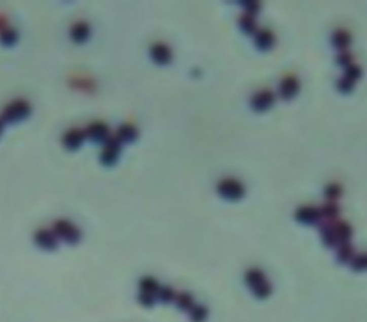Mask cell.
Masks as SVG:
<instances>
[{
  "label": "cell",
  "instance_id": "cell-1",
  "mask_svg": "<svg viewBox=\"0 0 367 322\" xmlns=\"http://www.w3.org/2000/svg\"><path fill=\"white\" fill-rule=\"evenodd\" d=\"M32 107L25 100H15L2 111V121L8 124H15L26 119L30 115Z\"/></svg>",
  "mask_w": 367,
  "mask_h": 322
},
{
  "label": "cell",
  "instance_id": "cell-2",
  "mask_svg": "<svg viewBox=\"0 0 367 322\" xmlns=\"http://www.w3.org/2000/svg\"><path fill=\"white\" fill-rule=\"evenodd\" d=\"M158 280L154 279L152 276H145L139 280V294H138V301L142 306L151 308L157 302L159 294Z\"/></svg>",
  "mask_w": 367,
  "mask_h": 322
},
{
  "label": "cell",
  "instance_id": "cell-3",
  "mask_svg": "<svg viewBox=\"0 0 367 322\" xmlns=\"http://www.w3.org/2000/svg\"><path fill=\"white\" fill-rule=\"evenodd\" d=\"M53 233L58 236V239L63 240L67 245H76L81 240V230L78 226H75L72 221L66 219H59L53 223L52 226Z\"/></svg>",
  "mask_w": 367,
  "mask_h": 322
},
{
  "label": "cell",
  "instance_id": "cell-4",
  "mask_svg": "<svg viewBox=\"0 0 367 322\" xmlns=\"http://www.w3.org/2000/svg\"><path fill=\"white\" fill-rule=\"evenodd\" d=\"M217 193L223 199H226V200L237 202V200L242 199L244 195H245V187L237 178H223L221 181H218Z\"/></svg>",
  "mask_w": 367,
  "mask_h": 322
},
{
  "label": "cell",
  "instance_id": "cell-5",
  "mask_svg": "<svg viewBox=\"0 0 367 322\" xmlns=\"http://www.w3.org/2000/svg\"><path fill=\"white\" fill-rule=\"evenodd\" d=\"M121 148H122V143L117 136H111L105 141L103 145V150L100 153V163L103 166H114L119 158V154H121Z\"/></svg>",
  "mask_w": 367,
  "mask_h": 322
},
{
  "label": "cell",
  "instance_id": "cell-6",
  "mask_svg": "<svg viewBox=\"0 0 367 322\" xmlns=\"http://www.w3.org/2000/svg\"><path fill=\"white\" fill-rule=\"evenodd\" d=\"M275 102V93L271 89H261L255 92L251 98V108L255 112H264L268 111Z\"/></svg>",
  "mask_w": 367,
  "mask_h": 322
},
{
  "label": "cell",
  "instance_id": "cell-7",
  "mask_svg": "<svg viewBox=\"0 0 367 322\" xmlns=\"http://www.w3.org/2000/svg\"><path fill=\"white\" fill-rule=\"evenodd\" d=\"M34 243L38 247H41L43 250H56L58 249L59 239L58 236L53 233V230L49 229H39L34 232L33 236Z\"/></svg>",
  "mask_w": 367,
  "mask_h": 322
},
{
  "label": "cell",
  "instance_id": "cell-8",
  "mask_svg": "<svg viewBox=\"0 0 367 322\" xmlns=\"http://www.w3.org/2000/svg\"><path fill=\"white\" fill-rule=\"evenodd\" d=\"M300 89V81L297 79V77L294 75H287L281 79L280 82V88H278V93L280 96L285 100V101H290L292 100Z\"/></svg>",
  "mask_w": 367,
  "mask_h": 322
},
{
  "label": "cell",
  "instance_id": "cell-9",
  "mask_svg": "<svg viewBox=\"0 0 367 322\" xmlns=\"http://www.w3.org/2000/svg\"><path fill=\"white\" fill-rule=\"evenodd\" d=\"M85 134H86V138H89L93 143H105L111 137L109 127L102 121H95V122L89 124Z\"/></svg>",
  "mask_w": 367,
  "mask_h": 322
},
{
  "label": "cell",
  "instance_id": "cell-10",
  "mask_svg": "<svg viewBox=\"0 0 367 322\" xmlns=\"http://www.w3.org/2000/svg\"><path fill=\"white\" fill-rule=\"evenodd\" d=\"M296 219L303 224H317L321 221L320 209L314 206H301L296 212Z\"/></svg>",
  "mask_w": 367,
  "mask_h": 322
},
{
  "label": "cell",
  "instance_id": "cell-11",
  "mask_svg": "<svg viewBox=\"0 0 367 322\" xmlns=\"http://www.w3.org/2000/svg\"><path fill=\"white\" fill-rule=\"evenodd\" d=\"M86 140V134L84 130L79 128H72L65 133V136L62 138V144L65 145L69 151H75L78 148H81V145L84 144Z\"/></svg>",
  "mask_w": 367,
  "mask_h": 322
},
{
  "label": "cell",
  "instance_id": "cell-12",
  "mask_svg": "<svg viewBox=\"0 0 367 322\" xmlns=\"http://www.w3.org/2000/svg\"><path fill=\"white\" fill-rule=\"evenodd\" d=\"M151 59L158 65H168L172 59V52L165 43H155L150 49Z\"/></svg>",
  "mask_w": 367,
  "mask_h": 322
},
{
  "label": "cell",
  "instance_id": "cell-13",
  "mask_svg": "<svg viewBox=\"0 0 367 322\" xmlns=\"http://www.w3.org/2000/svg\"><path fill=\"white\" fill-rule=\"evenodd\" d=\"M254 43H255L259 51H271L275 43V35L270 29H260L259 32L254 35Z\"/></svg>",
  "mask_w": 367,
  "mask_h": 322
},
{
  "label": "cell",
  "instance_id": "cell-14",
  "mask_svg": "<svg viewBox=\"0 0 367 322\" xmlns=\"http://www.w3.org/2000/svg\"><path fill=\"white\" fill-rule=\"evenodd\" d=\"M332 43L334 48L340 52L349 51V46L351 45V35L346 29H337V30H334L333 36H332Z\"/></svg>",
  "mask_w": 367,
  "mask_h": 322
},
{
  "label": "cell",
  "instance_id": "cell-15",
  "mask_svg": "<svg viewBox=\"0 0 367 322\" xmlns=\"http://www.w3.org/2000/svg\"><path fill=\"white\" fill-rule=\"evenodd\" d=\"M91 35V27L86 22H76L70 27V39L76 43H84Z\"/></svg>",
  "mask_w": 367,
  "mask_h": 322
},
{
  "label": "cell",
  "instance_id": "cell-16",
  "mask_svg": "<svg viewBox=\"0 0 367 322\" xmlns=\"http://www.w3.org/2000/svg\"><path fill=\"white\" fill-rule=\"evenodd\" d=\"M334 232H336V236H337V240H339V246L342 245V243L350 242L351 236H353V228L344 220H336Z\"/></svg>",
  "mask_w": 367,
  "mask_h": 322
},
{
  "label": "cell",
  "instance_id": "cell-17",
  "mask_svg": "<svg viewBox=\"0 0 367 322\" xmlns=\"http://www.w3.org/2000/svg\"><path fill=\"white\" fill-rule=\"evenodd\" d=\"M238 26L245 35H255L259 32V25L255 17L247 13H242L241 16L238 17Z\"/></svg>",
  "mask_w": 367,
  "mask_h": 322
},
{
  "label": "cell",
  "instance_id": "cell-18",
  "mask_svg": "<svg viewBox=\"0 0 367 322\" xmlns=\"http://www.w3.org/2000/svg\"><path fill=\"white\" fill-rule=\"evenodd\" d=\"M266 280H267V278H266L264 272L260 271L259 268H251V269L245 272V283L250 286L251 291L254 288H257L259 285H261Z\"/></svg>",
  "mask_w": 367,
  "mask_h": 322
},
{
  "label": "cell",
  "instance_id": "cell-19",
  "mask_svg": "<svg viewBox=\"0 0 367 322\" xmlns=\"http://www.w3.org/2000/svg\"><path fill=\"white\" fill-rule=\"evenodd\" d=\"M115 136L121 140V143H132L138 138V130L132 124H122Z\"/></svg>",
  "mask_w": 367,
  "mask_h": 322
},
{
  "label": "cell",
  "instance_id": "cell-20",
  "mask_svg": "<svg viewBox=\"0 0 367 322\" xmlns=\"http://www.w3.org/2000/svg\"><path fill=\"white\" fill-rule=\"evenodd\" d=\"M320 209V214H321V220H336L340 214V206L336 202H325Z\"/></svg>",
  "mask_w": 367,
  "mask_h": 322
},
{
  "label": "cell",
  "instance_id": "cell-21",
  "mask_svg": "<svg viewBox=\"0 0 367 322\" xmlns=\"http://www.w3.org/2000/svg\"><path fill=\"white\" fill-rule=\"evenodd\" d=\"M354 256H356V252H354V247H353V245H351L350 242L342 243V245L339 246V250H337V261L340 263H350Z\"/></svg>",
  "mask_w": 367,
  "mask_h": 322
},
{
  "label": "cell",
  "instance_id": "cell-22",
  "mask_svg": "<svg viewBox=\"0 0 367 322\" xmlns=\"http://www.w3.org/2000/svg\"><path fill=\"white\" fill-rule=\"evenodd\" d=\"M175 305L181 309V311H190L192 306L195 305L194 302V297H192L190 292H178L175 295Z\"/></svg>",
  "mask_w": 367,
  "mask_h": 322
},
{
  "label": "cell",
  "instance_id": "cell-23",
  "mask_svg": "<svg viewBox=\"0 0 367 322\" xmlns=\"http://www.w3.org/2000/svg\"><path fill=\"white\" fill-rule=\"evenodd\" d=\"M188 315H190L191 322H205L208 316V309L204 305H194L188 311Z\"/></svg>",
  "mask_w": 367,
  "mask_h": 322
},
{
  "label": "cell",
  "instance_id": "cell-24",
  "mask_svg": "<svg viewBox=\"0 0 367 322\" xmlns=\"http://www.w3.org/2000/svg\"><path fill=\"white\" fill-rule=\"evenodd\" d=\"M343 195V187L339 183H330L324 188V196L328 202H336L339 200Z\"/></svg>",
  "mask_w": 367,
  "mask_h": 322
},
{
  "label": "cell",
  "instance_id": "cell-25",
  "mask_svg": "<svg viewBox=\"0 0 367 322\" xmlns=\"http://www.w3.org/2000/svg\"><path fill=\"white\" fill-rule=\"evenodd\" d=\"M17 41V32L15 29H12V27H3L2 30H0V42L3 43V45H6V46H12V45H15V42Z\"/></svg>",
  "mask_w": 367,
  "mask_h": 322
},
{
  "label": "cell",
  "instance_id": "cell-26",
  "mask_svg": "<svg viewBox=\"0 0 367 322\" xmlns=\"http://www.w3.org/2000/svg\"><path fill=\"white\" fill-rule=\"evenodd\" d=\"M361 75H363V71H361V68H360L357 63H351L347 68H344V72H343V77L349 78L353 82L359 81Z\"/></svg>",
  "mask_w": 367,
  "mask_h": 322
},
{
  "label": "cell",
  "instance_id": "cell-27",
  "mask_svg": "<svg viewBox=\"0 0 367 322\" xmlns=\"http://www.w3.org/2000/svg\"><path fill=\"white\" fill-rule=\"evenodd\" d=\"M351 269L356 272H364L367 271V253H359L353 257L350 262Z\"/></svg>",
  "mask_w": 367,
  "mask_h": 322
},
{
  "label": "cell",
  "instance_id": "cell-28",
  "mask_svg": "<svg viewBox=\"0 0 367 322\" xmlns=\"http://www.w3.org/2000/svg\"><path fill=\"white\" fill-rule=\"evenodd\" d=\"M271 292H273V286H271V283H270L268 280L263 282V283L259 285L257 288L252 289V294L259 298V299H266V298H268L271 295Z\"/></svg>",
  "mask_w": 367,
  "mask_h": 322
},
{
  "label": "cell",
  "instance_id": "cell-29",
  "mask_svg": "<svg viewBox=\"0 0 367 322\" xmlns=\"http://www.w3.org/2000/svg\"><path fill=\"white\" fill-rule=\"evenodd\" d=\"M175 295L176 294L171 286H161L158 294V299L161 302H164V304H169V302H172V301L175 299Z\"/></svg>",
  "mask_w": 367,
  "mask_h": 322
},
{
  "label": "cell",
  "instance_id": "cell-30",
  "mask_svg": "<svg viewBox=\"0 0 367 322\" xmlns=\"http://www.w3.org/2000/svg\"><path fill=\"white\" fill-rule=\"evenodd\" d=\"M354 85H356V82L350 81L349 78L342 77L337 79V84H336V86H337V89H339L340 92L349 93L354 89Z\"/></svg>",
  "mask_w": 367,
  "mask_h": 322
},
{
  "label": "cell",
  "instance_id": "cell-31",
  "mask_svg": "<svg viewBox=\"0 0 367 322\" xmlns=\"http://www.w3.org/2000/svg\"><path fill=\"white\" fill-rule=\"evenodd\" d=\"M353 59H354V56H353V53H351L350 51H343L336 56L337 65H340L343 68H347L349 65H351V63H353Z\"/></svg>",
  "mask_w": 367,
  "mask_h": 322
},
{
  "label": "cell",
  "instance_id": "cell-32",
  "mask_svg": "<svg viewBox=\"0 0 367 322\" xmlns=\"http://www.w3.org/2000/svg\"><path fill=\"white\" fill-rule=\"evenodd\" d=\"M242 8H244L247 15L255 17V15L259 13L260 9H261V5H260V2H242Z\"/></svg>",
  "mask_w": 367,
  "mask_h": 322
},
{
  "label": "cell",
  "instance_id": "cell-33",
  "mask_svg": "<svg viewBox=\"0 0 367 322\" xmlns=\"http://www.w3.org/2000/svg\"><path fill=\"white\" fill-rule=\"evenodd\" d=\"M3 127H5V122L0 118V136H2V133H3Z\"/></svg>",
  "mask_w": 367,
  "mask_h": 322
}]
</instances>
